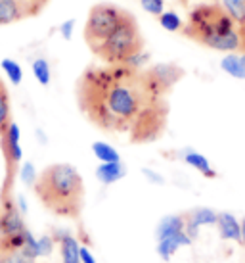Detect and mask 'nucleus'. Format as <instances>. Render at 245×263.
Returning a JSON list of instances; mask_svg holds the SVG:
<instances>
[{"mask_svg": "<svg viewBox=\"0 0 245 263\" xmlns=\"http://www.w3.org/2000/svg\"><path fill=\"white\" fill-rule=\"evenodd\" d=\"M77 102L90 123L132 144L161 139L169 121L167 96L152 87L144 69L122 64L87 67L77 81Z\"/></svg>", "mask_w": 245, "mask_h": 263, "instance_id": "nucleus-1", "label": "nucleus"}, {"mask_svg": "<svg viewBox=\"0 0 245 263\" xmlns=\"http://www.w3.org/2000/svg\"><path fill=\"white\" fill-rule=\"evenodd\" d=\"M184 37L205 48L230 54L243 52V39L238 23L224 12L220 4H197L190 10L182 27Z\"/></svg>", "mask_w": 245, "mask_h": 263, "instance_id": "nucleus-2", "label": "nucleus"}, {"mask_svg": "<svg viewBox=\"0 0 245 263\" xmlns=\"http://www.w3.org/2000/svg\"><path fill=\"white\" fill-rule=\"evenodd\" d=\"M38 200L59 217L77 219L85 204V183L71 163H54L38 175L35 184Z\"/></svg>", "mask_w": 245, "mask_h": 263, "instance_id": "nucleus-3", "label": "nucleus"}, {"mask_svg": "<svg viewBox=\"0 0 245 263\" xmlns=\"http://www.w3.org/2000/svg\"><path fill=\"white\" fill-rule=\"evenodd\" d=\"M142 48H144V39H142L136 17L132 14H127L125 20L119 23V27L104 43L98 44L92 52L104 64L119 66Z\"/></svg>", "mask_w": 245, "mask_h": 263, "instance_id": "nucleus-4", "label": "nucleus"}, {"mask_svg": "<svg viewBox=\"0 0 245 263\" xmlns=\"http://www.w3.org/2000/svg\"><path fill=\"white\" fill-rule=\"evenodd\" d=\"M127 14H129L127 10H122L115 4H109V2H100L90 8L87 25H85V39H87L90 50L104 43L119 27V23L125 20Z\"/></svg>", "mask_w": 245, "mask_h": 263, "instance_id": "nucleus-5", "label": "nucleus"}, {"mask_svg": "<svg viewBox=\"0 0 245 263\" xmlns=\"http://www.w3.org/2000/svg\"><path fill=\"white\" fill-rule=\"evenodd\" d=\"M0 137H2V152H4V160H6V184H4V196H6V192H10V189H12L14 175L17 173L23 160L19 125L15 121H10L6 125V129L0 133Z\"/></svg>", "mask_w": 245, "mask_h": 263, "instance_id": "nucleus-6", "label": "nucleus"}, {"mask_svg": "<svg viewBox=\"0 0 245 263\" xmlns=\"http://www.w3.org/2000/svg\"><path fill=\"white\" fill-rule=\"evenodd\" d=\"M144 71H146V77L152 83V87L163 96L171 95V90H173V88L184 79V75H186V71H184L178 64H174V62H159V64L148 66Z\"/></svg>", "mask_w": 245, "mask_h": 263, "instance_id": "nucleus-7", "label": "nucleus"}, {"mask_svg": "<svg viewBox=\"0 0 245 263\" xmlns=\"http://www.w3.org/2000/svg\"><path fill=\"white\" fill-rule=\"evenodd\" d=\"M25 221H23V213L17 210L15 202L10 198H2V208H0V240L14 236V234L25 231Z\"/></svg>", "mask_w": 245, "mask_h": 263, "instance_id": "nucleus-8", "label": "nucleus"}, {"mask_svg": "<svg viewBox=\"0 0 245 263\" xmlns=\"http://www.w3.org/2000/svg\"><path fill=\"white\" fill-rule=\"evenodd\" d=\"M182 215H184V223H186V233L192 240L197 236V231L201 227L216 225V217H218V213L209 210V208H195V210L182 213Z\"/></svg>", "mask_w": 245, "mask_h": 263, "instance_id": "nucleus-9", "label": "nucleus"}, {"mask_svg": "<svg viewBox=\"0 0 245 263\" xmlns=\"http://www.w3.org/2000/svg\"><path fill=\"white\" fill-rule=\"evenodd\" d=\"M54 238L59 246V254H62V263H80V244L73 234L59 231L54 234Z\"/></svg>", "mask_w": 245, "mask_h": 263, "instance_id": "nucleus-10", "label": "nucleus"}, {"mask_svg": "<svg viewBox=\"0 0 245 263\" xmlns=\"http://www.w3.org/2000/svg\"><path fill=\"white\" fill-rule=\"evenodd\" d=\"M29 8L25 6L23 0H0V25H10V23L22 20L27 15Z\"/></svg>", "mask_w": 245, "mask_h": 263, "instance_id": "nucleus-11", "label": "nucleus"}, {"mask_svg": "<svg viewBox=\"0 0 245 263\" xmlns=\"http://www.w3.org/2000/svg\"><path fill=\"white\" fill-rule=\"evenodd\" d=\"M220 69L234 79L245 81V52H230L220 60Z\"/></svg>", "mask_w": 245, "mask_h": 263, "instance_id": "nucleus-12", "label": "nucleus"}, {"mask_svg": "<svg viewBox=\"0 0 245 263\" xmlns=\"http://www.w3.org/2000/svg\"><path fill=\"white\" fill-rule=\"evenodd\" d=\"M127 175V167L121 161H111V163H100L96 167V179L101 184H113L117 181H121L122 177Z\"/></svg>", "mask_w": 245, "mask_h": 263, "instance_id": "nucleus-13", "label": "nucleus"}, {"mask_svg": "<svg viewBox=\"0 0 245 263\" xmlns=\"http://www.w3.org/2000/svg\"><path fill=\"white\" fill-rule=\"evenodd\" d=\"M216 227L220 231V236L226 240H236L241 242V225L238 223V219L232 213H218L216 217Z\"/></svg>", "mask_w": 245, "mask_h": 263, "instance_id": "nucleus-14", "label": "nucleus"}, {"mask_svg": "<svg viewBox=\"0 0 245 263\" xmlns=\"http://www.w3.org/2000/svg\"><path fill=\"white\" fill-rule=\"evenodd\" d=\"M180 158L186 161L190 167H194L195 171H199L203 177H207V179H215L216 177V171L213 169V165H211L209 160H207L203 154L195 152V150H182Z\"/></svg>", "mask_w": 245, "mask_h": 263, "instance_id": "nucleus-15", "label": "nucleus"}, {"mask_svg": "<svg viewBox=\"0 0 245 263\" xmlns=\"http://www.w3.org/2000/svg\"><path fill=\"white\" fill-rule=\"evenodd\" d=\"M182 244H184V246L192 244V238L188 236L186 231H184V233H180V234H174V236H169V238H163V240H159L157 254L163 257L165 261H169V259L174 256V252L180 248Z\"/></svg>", "mask_w": 245, "mask_h": 263, "instance_id": "nucleus-16", "label": "nucleus"}, {"mask_svg": "<svg viewBox=\"0 0 245 263\" xmlns=\"http://www.w3.org/2000/svg\"><path fill=\"white\" fill-rule=\"evenodd\" d=\"M216 4H220L224 8V12L238 23L239 31H241V39H243L245 52V0H218Z\"/></svg>", "mask_w": 245, "mask_h": 263, "instance_id": "nucleus-17", "label": "nucleus"}, {"mask_svg": "<svg viewBox=\"0 0 245 263\" xmlns=\"http://www.w3.org/2000/svg\"><path fill=\"white\" fill-rule=\"evenodd\" d=\"M186 231V223H184V215H169L165 219H161L157 227V240L180 234Z\"/></svg>", "mask_w": 245, "mask_h": 263, "instance_id": "nucleus-18", "label": "nucleus"}, {"mask_svg": "<svg viewBox=\"0 0 245 263\" xmlns=\"http://www.w3.org/2000/svg\"><path fill=\"white\" fill-rule=\"evenodd\" d=\"M92 154L96 156V160H100V163H111V161H121V156L117 152L115 146H111L108 142H94L92 144Z\"/></svg>", "mask_w": 245, "mask_h": 263, "instance_id": "nucleus-19", "label": "nucleus"}, {"mask_svg": "<svg viewBox=\"0 0 245 263\" xmlns=\"http://www.w3.org/2000/svg\"><path fill=\"white\" fill-rule=\"evenodd\" d=\"M31 71L35 75V79L38 81V85H43V87H48L52 81V69H50V64H48V60L46 58H35L33 60V64H31Z\"/></svg>", "mask_w": 245, "mask_h": 263, "instance_id": "nucleus-20", "label": "nucleus"}, {"mask_svg": "<svg viewBox=\"0 0 245 263\" xmlns=\"http://www.w3.org/2000/svg\"><path fill=\"white\" fill-rule=\"evenodd\" d=\"M157 20H159V25L165 31H169V33H180L182 27H184V20L174 10H165Z\"/></svg>", "mask_w": 245, "mask_h": 263, "instance_id": "nucleus-21", "label": "nucleus"}, {"mask_svg": "<svg viewBox=\"0 0 245 263\" xmlns=\"http://www.w3.org/2000/svg\"><path fill=\"white\" fill-rule=\"evenodd\" d=\"M0 67H2V71L6 73V77H8V81L12 83V85H19L23 81V67L15 62V60H12V58H4L2 62H0Z\"/></svg>", "mask_w": 245, "mask_h": 263, "instance_id": "nucleus-22", "label": "nucleus"}, {"mask_svg": "<svg viewBox=\"0 0 245 263\" xmlns=\"http://www.w3.org/2000/svg\"><path fill=\"white\" fill-rule=\"evenodd\" d=\"M12 121V108H10V96L6 87L0 83V133L6 129V125Z\"/></svg>", "mask_w": 245, "mask_h": 263, "instance_id": "nucleus-23", "label": "nucleus"}, {"mask_svg": "<svg viewBox=\"0 0 245 263\" xmlns=\"http://www.w3.org/2000/svg\"><path fill=\"white\" fill-rule=\"evenodd\" d=\"M150 58H152L150 52L146 50V48H142V50H138L136 54H132L122 66L132 67V69H140V71H142V69H146V67L150 66Z\"/></svg>", "mask_w": 245, "mask_h": 263, "instance_id": "nucleus-24", "label": "nucleus"}, {"mask_svg": "<svg viewBox=\"0 0 245 263\" xmlns=\"http://www.w3.org/2000/svg\"><path fill=\"white\" fill-rule=\"evenodd\" d=\"M17 173H19V179L23 181V184H27V186H35L36 181H38L36 167L31 161H23L22 165H19V169H17Z\"/></svg>", "mask_w": 245, "mask_h": 263, "instance_id": "nucleus-25", "label": "nucleus"}, {"mask_svg": "<svg viewBox=\"0 0 245 263\" xmlns=\"http://www.w3.org/2000/svg\"><path fill=\"white\" fill-rule=\"evenodd\" d=\"M54 242H56V238H52V236H48V234H44V236H40V238L36 240V246H35V254H36V257L50 256L52 250H54Z\"/></svg>", "mask_w": 245, "mask_h": 263, "instance_id": "nucleus-26", "label": "nucleus"}, {"mask_svg": "<svg viewBox=\"0 0 245 263\" xmlns=\"http://www.w3.org/2000/svg\"><path fill=\"white\" fill-rule=\"evenodd\" d=\"M140 6H142L146 14L155 15V17H159L167 10L165 0H140Z\"/></svg>", "mask_w": 245, "mask_h": 263, "instance_id": "nucleus-27", "label": "nucleus"}, {"mask_svg": "<svg viewBox=\"0 0 245 263\" xmlns=\"http://www.w3.org/2000/svg\"><path fill=\"white\" fill-rule=\"evenodd\" d=\"M75 27H77V22H75V17H69V20L62 22V23H59V27H58L59 37L64 39V41H71L73 35H75Z\"/></svg>", "mask_w": 245, "mask_h": 263, "instance_id": "nucleus-28", "label": "nucleus"}, {"mask_svg": "<svg viewBox=\"0 0 245 263\" xmlns=\"http://www.w3.org/2000/svg\"><path fill=\"white\" fill-rule=\"evenodd\" d=\"M142 173H144L146 179H148L150 183H153V184H163V183H165V179L159 175L157 171H152V169L146 167V169H142Z\"/></svg>", "mask_w": 245, "mask_h": 263, "instance_id": "nucleus-29", "label": "nucleus"}, {"mask_svg": "<svg viewBox=\"0 0 245 263\" xmlns=\"http://www.w3.org/2000/svg\"><path fill=\"white\" fill-rule=\"evenodd\" d=\"M80 263H96V259H94V256L88 252V248H85V246H80Z\"/></svg>", "mask_w": 245, "mask_h": 263, "instance_id": "nucleus-30", "label": "nucleus"}, {"mask_svg": "<svg viewBox=\"0 0 245 263\" xmlns=\"http://www.w3.org/2000/svg\"><path fill=\"white\" fill-rule=\"evenodd\" d=\"M15 205H17V210H19L23 215H25V213H27V210H29V208H27V200H25V196L15 198Z\"/></svg>", "mask_w": 245, "mask_h": 263, "instance_id": "nucleus-31", "label": "nucleus"}, {"mask_svg": "<svg viewBox=\"0 0 245 263\" xmlns=\"http://www.w3.org/2000/svg\"><path fill=\"white\" fill-rule=\"evenodd\" d=\"M241 244L245 246V219H243V223H241Z\"/></svg>", "mask_w": 245, "mask_h": 263, "instance_id": "nucleus-32", "label": "nucleus"}]
</instances>
